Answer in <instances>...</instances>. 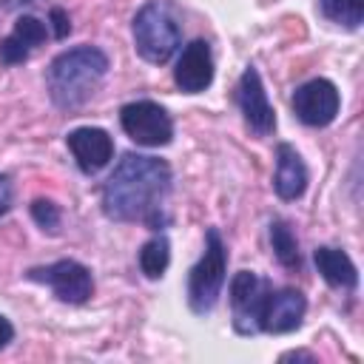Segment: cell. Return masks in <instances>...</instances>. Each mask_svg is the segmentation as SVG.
<instances>
[{"label":"cell","mask_w":364,"mask_h":364,"mask_svg":"<svg viewBox=\"0 0 364 364\" xmlns=\"http://www.w3.org/2000/svg\"><path fill=\"white\" fill-rule=\"evenodd\" d=\"M270 247H273V256L279 259L282 267H287V270H301L299 239H296L293 228H290L284 219H273V222H270Z\"/></svg>","instance_id":"obj_16"},{"label":"cell","mask_w":364,"mask_h":364,"mask_svg":"<svg viewBox=\"0 0 364 364\" xmlns=\"http://www.w3.org/2000/svg\"><path fill=\"white\" fill-rule=\"evenodd\" d=\"M134 48L145 63L162 65L182 46V23L168 0H148L131 23Z\"/></svg>","instance_id":"obj_3"},{"label":"cell","mask_w":364,"mask_h":364,"mask_svg":"<svg viewBox=\"0 0 364 364\" xmlns=\"http://www.w3.org/2000/svg\"><path fill=\"white\" fill-rule=\"evenodd\" d=\"M293 114L299 122H304L307 128H327L341 108V94L336 88L333 80L327 77H313L307 82H301L293 97H290Z\"/></svg>","instance_id":"obj_7"},{"label":"cell","mask_w":364,"mask_h":364,"mask_svg":"<svg viewBox=\"0 0 364 364\" xmlns=\"http://www.w3.org/2000/svg\"><path fill=\"white\" fill-rule=\"evenodd\" d=\"M307 313V299L301 290L296 287H282L267 293L262 316H259V333H270V336H284L301 327Z\"/></svg>","instance_id":"obj_10"},{"label":"cell","mask_w":364,"mask_h":364,"mask_svg":"<svg viewBox=\"0 0 364 364\" xmlns=\"http://www.w3.org/2000/svg\"><path fill=\"white\" fill-rule=\"evenodd\" d=\"M287 358H299V361H301V358H304V361H316V355H313V353H304V350H296V353H284V355H282V361H287Z\"/></svg>","instance_id":"obj_23"},{"label":"cell","mask_w":364,"mask_h":364,"mask_svg":"<svg viewBox=\"0 0 364 364\" xmlns=\"http://www.w3.org/2000/svg\"><path fill=\"white\" fill-rule=\"evenodd\" d=\"M313 262H316V270L321 273V279L330 287H338V290H355L358 287V270L341 247L321 245V247H316Z\"/></svg>","instance_id":"obj_15"},{"label":"cell","mask_w":364,"mask_h":364,"mask_svg":"<svg viewBox=\"0 0 364 364\" xmlns=\"http://www.w3.org/2000/svg\"><path fill=\"white\" fill-rule=\"evenodd\" d=\"M11 341H14V324L6 316H0V350H6Z\"/></svg>","instance_id":"obj_22"},{"label":"cell","mask_w":364,"mask_h":364,"mask_svg":"<svg viewBox=\"0 0 364 364\" xmlns=\"http://www.w3.org/2000/svg\"><path fill=\"white\" fill-rule=\"evenodd\" d=\"M267 293H270V282L253 270H239L230 279V313H233V330L239 336L259 333V316Z\"/></svg>","instance_id":"obj_8"},{"label":"cell","mask_w":364,"mask_h":364,"mask_svg":"<svg viewBox=\"0 0 364 364\" xmlns=\"http://www.w3.org/2000/svg\"><path fill=\"white\" fill-rule=\"evenodd\" d=\"M14 205V185L9 173H0V216H6Z\"/></svg>","instance_id":"obj_21"},{"label":"cell","mask_w":364,"mask_h":364,"mask_svg":"<svg viewBox=\"0 0 364 364\" xmlns=\"http://www.w3.org/2000/svg\"><path fill=\"white\" fill-rule=\"evenodd\" d=\"M136 262H139V270H142L145 279H162V273H165L168 264H171V242H168V236L156 230V233L139 247Z\"/></svg>","instance_id":"obj_17"},{"label":"cell","mask_w":364,"mask_h":364,"mask_svg":"<svg viewBox=\"0 0 364 364\" xmlns=\"http://www.w3.org/2000/svg\"><path fill=\"white\" fill-rule=\"evenodd\" d=\"M318 11L330 23L355 31L364 20V0H318Z\"/></svg>","instance_id":"obj_18"},{"label":"cell","mask_w":364,"mask_h":364,"mask_svg":"<svg viewBox=\"0 0 364 364\" xmlns=\"http://www.w3.org/2000/svg\"><path fill=\"white\" fill-rule=\"evenodd\" d=\"M48 20H51V28H54V37H57V40L68 37V31H71V20H68V14H65L60 6H54V9L48 11Z\"/></svg>","instance_id":"obj_20"},{"label":"cell","mask_w":364,"mask_h":364,"mask_svg":"<svg viewBox=\"0 0 364 364\" xmlns=\"http://www.w3.org/2000/svg\"><path fill=\"white\" fill-rule=\"evenodd\" d=\"M65 145H68L77 168L85 176L100 173L114 159V139L105 128H97V125H80V128L68 131Z\"/></svg>","instance_id":"obj_11"},{"label":"cell","mask_w":364,"mask_h":364,"mask_svg":"<svg viewBox=\"0 0 364 364\" xmlns=\"http://www.w3.org/2000/svg\"><path fill=\"white\" fill-rule=\"evenodd\" d=\"M173 82L185 94H202L213 82V51L208 40H191L176 60Z\"/></svg>","instance_id":"obj_12"},{"label":"cell","mask_w":364,"mask_h":364,"mask_svg":"<svg viewBox=\"0 0 364 364\" xmlns=\"http://www.w3.org/2000/svg\"><path fill=\"white\" fill-rule=\"evenodd\" d=\"M108 74V54L97 46H74L60 51L46 74L48 97L60 111L82 108Z\"/></svg>","instance_id":"obj_2"},{"label":"cell","mask_w":364,"mask_h":364,"mask_svg":"<svg viewBox=\"0 0 364 364\" xmlns=\"http://www.w3.org/2000/svg\"><path fill=\"white\" fill-rule=\"evenodd\" d=\"M307 182H310V173H307L301 154L290 142H279L276 145V173H273L276 196L284 202H293L307 191Z\"/></svg>","instance_id":"obj_14"},{"label":"cell","mask_w":364,"mask_h":364,"mask_svg":"<svg viewBox=\"0 0 364 364\" xmlns=\"http://www.w3.org/2000/svg\"><path fill=\"white\" fill-rule=\"evenodd\" d=\"M48 37V23H43L34 14H23L17 17V23L11 26V31L0 40V63L3 65H20L26 63Z\"/></svg>","instance_id":"obj_13"},{"label":"cell","mask_w":364,"mask_h":364,"mask_svg":"<svg viewBox=\"0 0 364 364\" xmlns=\"http://www.w3.org/2000/svg\"><path fill=\"white\" fill-rule=\"evenodd\" d=\"M236 105L242 111L245 125L256 136H270L276 131V111L267 100V91L262 85V77H259L256 65H247L242 71L239 85H236Z\"/></svg>","instance_id":"obj_9"},{"label":"cell","mask_w":364,"mask_h":364,"mask_svg":"<svg viewBox=\"0 0 364 364\" xmlns=\"http://www.w3.org/2000/svg\"><path fill=\"white\" fill-rule=\"evenodd\" d=\"M31 219H34V225H37L43 233L57 236V233H60V225H63V210H60V205L51 202V199H34V202H31Z\"/></svg>","instance_id":"obj_19"},{"label":"cell","mask_w":364,"mask_h":364,"mask_svg":"<svg viewBox=\"0 0 364 364\" xmlns=\"http://www.w3.org/2000/svg\"><path fill=\"white\" fill-rule=\"evenodd\" d=\"M122 131L142 148H162L173 139V119L171 114L154 100H134L119 108Z\"/></svg>","instance_id":"obj_5"},{"label":"cell","mask_w":364,"mask_h":364,"mask_svg":"<svg viewBox=\"0 0 364 364\" xmlns=\"http://www.w3.org/2000/svg\"><path fill=\"white\" fill-rule=\"evenodd\" d=\"M171 188L173 171L165 159L125 154L102 185V213L114 222H142L151 230H162L171 222L165 205Z\"/></svg>","instance_id":"obj_1"},{"label":"cell","mask_w":364,"mask_h":364,"mask_svg":"<svg viewBox=\"0 0 364 364\" xmlns=\"http://www.w3.org/2000/svg\"><path fill=\"white\" fill-rule=\"evenodd\" d=\"M26 279L46 284L65 304H85L94 296V276L77 259H60L43 267H31L26 270Z\"/></svg>","instance_id":"obj_6"},{"label":"cell","mask_w":364,"mask_h":364,"mask_svg":"<svg viewBox=\"0 0 364 364\" xmlns=\"http://www.w3.org/2000/svg\"><path fill=\"white\" fill-rule=\"evenodd\" d=\"M225 279H228V247L222 242V233L216 228H208L205 250L188 273V307L196 316H208L222 296Z\"/></svg>","instance_id":"obj_4"},{"label":"cell","mask_w":364,"mask_h":364,"mask_svg":"<svg viewBox=\"0 0 364 364\" xmlns=\"http://www.w3.org/2000/svg\"><path fill=\"white\" fill-rule=\"evenodd\" d=\"M31 3H37V0H0L3 9H20V6H31Z\"/></svg>","instance_id":"obj_24"}]
</instances>
